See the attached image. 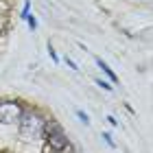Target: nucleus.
Segmentation results:
<instances>
[{
    "label": "nucleus",
    "mask_w": 153,
    "mask_h": 153,
    "mask_svg": "<svg viewBox=\"0 0 153 153\" xmlns=\"http://www.w3.org/2000/svg\"><path fill=\"white\" fill-rule=\"evenodd\" d=\"M48 55H51V59L55 61V64H57V61H59V57H57V53L53 51V46H48Z\"/></svg>",
    "instance_id": "nucleus-9"
},
{
    "label": "nucleus",
    "mask_w": 153,
    "mask_h": 153,
    "mask_svg": "<svg viewBox=\"0 0 153 153\" xmlns=\"http://www.w3.org/2000/svg\"><path fill=\"white\" fill-rule=\"evenodd\" d=\"M103 138L107 140V144H109V147H114V140H112V136H109V134H103Z\"/></svg>",
    "instance_id": "nucleus-11"
},
{
    "label": "nucleus",
    "mask_w": 153,
    "mask_h": 153,
    "mask_svg": "<svg viewBox=\"0 0 153 153\" xmlns=\"http://www.w3.org/2000/svg\"><path fill=\"white\" fill-rule=\"evenodd\" d=\"M22 112L24 109L20 105V101H0V123H4V125L18 123Z\"/></svg>",
    "instance_id": "nucleus-3"
},
{
    "label": "nucleus",
    "mask_w": 153,
    "mask_h": 153,
    "mask_svg": "<svg viewBox=\"0 0 153 153\" xmlns=\"http://www.w3.org/2000/svg\"><path fill=\"white\" fill-rule=\"evenodd\" d=\"M94 61H96V66H99L101 70H103V72H105V74L109 76V79H112V81H116V74L112 72V68H109V66H107V64H105V61H103L101 57H94Z\"/></svg>",
    "instance_id": "nucleus-4"
},
{
    "label": "nucleus",
    "mask_w": 153,
    "mask_h": 153,
    "mask_svg": "<svg viewBox=\"0 0 153 153\" xmlns=\"http://www.w3.org/2000/svg\"><path fill=\"white\" fill-rule=\"evenodd\" d=\"M76 116H79V118H81V120H83V123H85V125L90 123V116H88L85 112H81V109H76Z\"/></svg>",
    "instance_id": "nucleus-8"
},
{
    "label": "nucleus",
    "mask_w": 153,
    "mask_h": 153,
    "mask_svg": "<svg viewBox=\"0 0 153 153\" xmlns=\"http://www.w3.org/2000/svg\"><path fill=\"white\" fill-rule=\"evenodd\" d=\"M20 136L22 140H42L44 136V118H42L37 112H22L20 116Z\"/></svg>",
    "instance_id": "nucleus-1"
},
{
    "label": "nucleus",
    "mask_w": 153,
    "mask_h": 153,
    "mask_svg": "<svg viewBox=\"0 0 153 153\" xmlns=\"http://www.w3.org/2000/svg\"><path fill=\"white\" fill-rule=\"evenodd\" d=\"M26 20H29V26H31V31H35V29H37V20L33 18L31 13H29V16H26Z\"/></svg>",
    "instance_id": "nucleus-5"
},
{
    "label": "nucleus",
    "mask_w": 153,
    "mask_h": 153,
    "mask_svg": "<svg viewBox=\"0 0 153 153\" xmlns=\"http://www.w3.org/2000/svg\"><path fill=\"white\" fill-rule=\"evenodd\" d=\"M44 140L48 142V147L55 149V151H64L68 147V136H66V131L64 127L57 123V120H46L44 123Z\"/></svg>",
    "instance_id": "nucleus-2"
},
{
    "label": "nucleus",
    "mask_w": 153,
    "mask_h": 153,
    "mask_svg": "<svg viewBox=\"0 0 153 153\" xmlns=\"http://www.w3.org/2000/svg\"><path fill=\"white\" fill-rule=\"evenodd\" d=\"M96 85H101L103 90H107V92H109V90H112V85H109L107 81H103V79H96Z\"/></svg>",
    "instance_id": "nucleus-7"
},
{
    "label": "nucleus",
    "mask_w": 153,
    "mask_h": 153,
    "mask_svg": "<svg viewBox=\"0 0 153 153\" xmlns=\"http://www.w3.org/2000/svg\"><path fill=\"white\" fill-rule=\"evenodd\" d=\"M29 13H31V2H24V9H22V16H20V18L26 20V16H29Z\"/></svg>",
    "instance_id": "nucleus-6"
},
{
    "label": "nucleus",
    "mask_w": 153,
    "mask_h": 153,
    "mask_svg": "<svg viewBox=\"0 0 153 153\" xmlns=\"http://www.w3.org/2000/svg\"><path fill=\"white\" fill-rule=\"evenodd\" d=\"M66 64H68V68H72V70H79V68H76V64L72 59H66Z\"/></svg>",
    "instance_id": "nucleus-10"
}]
</instances>
